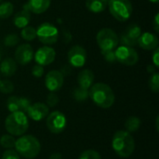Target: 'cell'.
Returning <instances> with one entry per match:
<instances>
[{
	"label": "cell",
	"mask_w": 159,
	"mask_h": 159,
	"mask_svg": "<svg viewBox=\"0 0 159 159\" xmlns=\"http://www.w3.org/2000/svg\"><path fill=\"white\" fill-rule=\"evenodd\" d=\"M89 95L92 102L102 109L111 108L116 101V96L111 87L102 82L93 84L89 89Z\"/></svg>",
	"instance_id": "1"
},
{
	"label": "cell",
	"mask_w": 159,
	"mask_h": 159,
	"mask_svg": "<svg viewBox=\"0 0 159 159\" xmlns=\"http://www.w3.org/2000/svg\"><path fill=\"white\" fill-rule=\"evenodd\" d=\"M112 148L122 158H128L132 156L135 151V141L131 133L127 130H117L113 136Z\"/></svg>",
	"instance_id": "2"
},
{
	"label": "cell",
	"mask_w": 159,
	"mask_h": 159,
	"mask_svg": "<svg viewBox=\"0 0 159 159\" xmlns=\"http://www.w3.org/2000/svg\"><path fill=\"white\" fill-rule=\"evenodd\" d=\"M15 151L25 159L35 158L40 151L41 144L38 139L33 135H21L15 142Z\"/></svg>",
	"instance_id": "3"
},
{
	"label": "cell",
	"mask_w": 159,
	"mask_h": 159,
	"mask_svg": "<svg viewBox=\"0 0 159 159\" xmlns=\"http://www.w3.org/2000/svg\"><path fill=\"white\" fill-rule=\"evenodd\" d=\"M5 128L8 134L12 136H21L29 129L28 116L23 112L10 113L5 120Z\"/></svg>",
	"instance_id": "4"
},
{
	"label": "cell",
	"mask_w": 159,
	"mask_h": 159,
	"mask_svg": "<svg viewBox=\"0 0 159 159\" xmlns=\"http://www.w3.org/2000/svg\"><path fill=\"white\" fill-rule=\"evenodd\" d=\"M107 6L111 15L118 21H127L131 17L133 7L130 0H110Z\"/></svg>",
	"instance_id": "5"
},
{
	"label": "cell",
	"mask_w": 159,
	"mask_h": 159,
	"mask_svg": "<svg viewBox=\"0 0 159 159\" xmlns=\"http://www.w3.org/2000/svg\"><path fill=\"white\" fill-rule=\"evenodd\" d=\"M96 41L102 51L115 50L119 44V37L111 28H102L98 32Z\"/></svg>",
	"instance_id": "6"
},
{
	"label": "cell",
	"mask_w": 159,
	"mask_h": 159,
	"mask_svg": "<svg viewBox=\"0 0 159 159\" xmlns=\"http://www.w3.org/2000/svg\"><path fill=\"white\" fill-rule=\"evenodd\" d=\"M36 37L46 46L53 45L59 39L58 28L50 22H43L36 29Z\"/></svg>",
	"instance_id": "7"
},
{
	"label": "cell",
	"mask_w": 159,
	"mask_h": 159,
	"mask_svg": "<svg viewBox=\"0 0 159 159\" xmlns=\"http://www.w3.org/2000/svg\"><path fill=\"white\" fill-rule=\"evenodd\" d=\"M115 54L116 61L123 65L133 66L139 61V54L131 47L125 45L117 46L115 49Z\"/></svg>",
	"instance_id": "8"
},
{
	"label": "cell",
	"mask_w": 159,
	"mask_h": 159,
	"mask_svg": "<svg viewBox=\"0 0 159 159\" xmlns=\"http://www.w3.org/2000/svg\"><path fill=\"white\" fill-rule=\"evenodd\" d=\"M67 125V119L63 113L60 111H54L48 115L46 120V126L49 132L53 134H60L63 132Z\"/></svg>",
	"instance_id": "9"
},
{
	"label": "cell",
	"mask_w": 159,
	"mask_h": 159,
	"mask_svg": "<svg viewBox=\"0 0 159 159\" xmlns=\"http://www.w3.org/2000/svg\"><path fill=\"white\" fill-rule=\"evenodd\" d=\"M67 59L72 68H81L87 61V50L80 45H75L69 49Z\"/></svg>",
	"instance_id": "10"
},
{
	"label": "cell",
	"mask_w": 159,
	"mask_h": 159,
	"mask_svg": "<svg viewBox=\"0 0 159 159\" xmlns=\"http://www.w3.org/2000/svg\"><path fill=\"white\" fill-rule=\"evenodd\" d=\"M141 34H142L141 27L136 23H131L121 34L119 37V41L122 43V45L133 48L138 45V40Z\"/></svg>",
	"instance_id": "11"
},
{
	"label": "cell",
	"mask_w": 159,
	"mask_h": 159,
	"mask_svg": "<svg viewBox=\"0 0 159 159\" xmlns=\"http://www.w3.org/2000/svg\"><path fill=\"white\" fill-rule=\"evenodd\" d=\"M56 58V51L49 46H43L37 49L34 54L35 62L41 66H47L51 64Z\"/></svg>",
	"instance_id": "12"
},
{
	"label": "cell",
	"mask_w": 159,
	"mask_h": 159,
	"mask_svg": "<svg viewBox=\"0 0 159 159\" xmlns=\"http://www.w3.org/2000/svg\"><path fill=\"white\" fill-rule=\"evenodd\" d=\"M64 83V76L59 70H51L45 76V86L50 92L60 90Z\"/></svg>",
	"instance_id": "13"
},
{
	"label": "cell",
	"mask_w": 159,
	"mask_h": 159,
	"mask_svg": "<svg viewBox=\"0 0 159 159\" xmlns=\"http://www.w3.org/2000/svg\"><path fill=\"white\" fill-rule=\"evenodd\" d=\"M34 51L30 44H21L16 48L14 60L21 65H26L32 61L34 59Z\"/></svg>",
	"instance_id": "14"
},
{
	"label": "cell",
	"mask_w": 159,
	"mask_h": 159,
	"mask_svg": "<svg viewBox=\"0 0 159 159\" xmlns=\"http://www.w3.org/2000/svg\"><path fill=\"white\" fill-rule=\"evenodd\" d=\"M30 105H31V101L26 97L10 96L7 100V108L10 113L18 112V111L26 113Z\"/></svg>",
	"instance_id": "15"
},
{
	"label": "cell",
	"mask_w": 159,
	"mask_h": 159,
	"mask_svg": "<svg viewBox=\"0 0 159 159\" xmlns=\"http://www.w3.org/2000/svg\"><path fill=\"white\" fill-rule=\"evenodd\" d=\"M28 117H30L34 121L43 120L49 114V108L46 103L43 102H34L31 103L29 108L26 111Z\"/></svg>",
	"instance_id": "16"
},
{
	"label": "cell",
	"mask_w": 159,
	"mask_h": 159,
	"mask_svg": "<svg viewBox=\"0 0 159 159\" xmlns=\"http://www.w3.org/2000/svg\"><path fill=\"white\" fill-rule=\"evenodd\" d=\"M158 43L157 35L150 32H145L142 34L138 40V45L140 46V48L145 50H155L158 48Z\"/></svg>",
	"instance_id": "17"
},
{
	"label": "cell",
	"mask_w": 159,
	"mask_h": 159,
	"mask_svg": "<svg viewBox=\"0 0 159 159\" xmlns=\"http://www.w3.org/2000/svg\"><path fill=\"white\" fill-rule=\"evenodd\" d=\"M51 4V0H28L23 6V9L28 10L30 13L41 14L47 11Z\"/></svg>",
	"instance_id": "18"
},
{
	"label": "cell",
	"mask_w": 159,
	"mask_h": 159,
	"mask_svg": "<svg viewBox=\"0 0 159 159\" xmlns=\"http://www.w3.org/2000/svg\"><path fill=\"white\" fill-rule=\"evenodd\" d=\"M94 78H95L94 73L89 69H85L78 74L76 80L80 88L85 89H89L90 87L94 84Z\"/></svg>",
	"instance_id": "19"
},
{
	"label": "cell",
	"mask_w": 159,
	"mask_h": 159,
	"mask_svg": "<svg viewBox=\"0 0 159 159\" xmlns=\"http://www.w3.org/2000/svg\"><path fill=\"white\" fill-rule=\"evenodd\" d=\"M17 71V62L12 58H6L0 63V73L5 77H10Z\"/></svg>",
	"instance_id": "20"
},
{
	"label": "cell",
	"mask_w": 159,
	"mask_h": 159,
	"mask_svg": "<svg viewBox=\"0 0 159 159\" xmlns=\"http://www.w3.org/2000/svg\"><path fill=\"white\" fill-rule=\"evenodd\" d=\"M30 20H31V13L26 9H22L17 12L13 18L14 25L20 29H22L28 26V24L30 23Z\"/></svg>",
	"instance_id": "21"
},
{
	"label": "cell",
	"mask_w": 159,
	"mask_h": 159,
	"mask_svg": "<svg viewBox=\"0 0 159 159\" xmlns=\"http://www.w3.org/2000/svg\"><path fill=\"white\" fill-rule=\"evenodd\" d=\"M106 0H86V7L92 13H101L107 7Z\"/></svg>",
	"instance_id": "22"
},
{
	"label": "cell",
	"mask_w": 159,
	"mask_h": 159,
	"mask_svg": "<svg viewBox=\"0 0 159 159\" xmlns=\"http://www.w3.org/2000/svg\"><path fill=\"white\" fill-rule=\"evenodd\" d=\"M141 119L137 116H129L126 122H125V128H126V130L129 133H132V132H136L140 127H141Z\"/></svg>",
	"instance_id": "23"
},
{
	"label": "cell",
	"mask_w": 159,
	"mask_h": 159,
	"mask_svg": "<svg viewBox=\"0 0 159 159\" xmlns=\"http://www.w3.org/2000/svg\"><path fill=\"white\" fill-rule=\"evenodd\" d=\"M14 11V6L11 2H3L0 4V19L9 18Z\"/></svg>",
	"instance_id": "24"
},
{
	"label": "cell",
	"mask_w": 159,
	"mask_h": 159,
	"mask_svg": "<svg viewBox=\"0 0 159 159\" xmlns=\"http://www.w3.org/2000/svg\"><path fill=\"white\" fill-rule=\"evenodd\" d=\"M73 97L76 102H86L89 98V89H82L80 87L75 88L73 91Z\"/></svg>",
	"instance_id": "25"
},
{
	"label": "cell",
	"mask_w": 159,
	"mask_h": 159,
	"mask_svg": "<svg viewBox=\"0 0 159 159\" xmlns=\"http://www.w3.org/2000/svg\"><path fill=\"white\" fill-rule=\"evenodd\" d=\"M20 36L26 41H33L36 38V29L32 26H26L21 29Z\"/></svg>",
	"instance_id": "26"
},
{
	"label": "cell",
	"mask_w": 159,
	"mask_h": 159,
	"mask_svg": "<svg viewBox=\"0 0 159 159\" xmlns=\"http://www.w3.org/2000/svg\"><path fill=\"white\" fill-rule=\"evenodd\" d=\"M15 138L10 134L2 135L0 138V145L5 149H12L15 146Z\"/></svg>",
	"instance_id": "27"
},
{
	"label": "cell",
	"mask_w": 159,
	"mask_h": 159,
	"mask_svg": "<svg viewBox=\"0 0 159 159\" xmlns=\"http://www.w3.org/2000/svg\"><path fill=\"white\" fill-rule=\"evenodd\" d=\"M149 89L151 91L154 93H158L159 92V74L157 72H155L151 74V76L148 81Z\"/></svg>",
	"instance_id": "28"
},
{
	"label": "cell",
	"mask_w": 159,
	"mask_h": 159,
	"mask_svg": "<svg viewBox=\"0 0 159 159\" xmlns=\"http://www.w3.org/2000/svg\"><path fill=\"white\" fill-rule=\"evenodd\" d=\"M14 91V84L7 79L0 80V92L3 94H10Z\"/></svg>",
	"instance_id": "29"
},
{
	"label": "cell",
	"mask_w": 159,
	"mask_h": 159,
	"mask_svg": "<svg viewBox=\"0 0 159 159\" xmlns=\"http://www.w3.org/2000/svg\"><path fill=\"white\" fill-rule=\"evenodd\" d=\"M19 42H20V37L16 34H8L4 38V44L6 47H9V48L15 47L16 45L19 44Z\"/></svg>",
	"instance_id": "30"
},
{
	"label": "cell",
	"mask_w": 159,
	"mask_h": 159,
	"mask_svg": "<svg viewBox=\"0 0 159 159\" xmlns=\"http://www.w3.org/2000/svg\"><path fill=\"white\" fill-rule=\"evenodd\" d=\"M78 159H102V157L99 152L93 149H89L84 151L80 156Z\"/></svg>",
	"instance_id": "31"
},
{
	"label": "cell",
	"mask_w": 159,
	"mask_h": 159,
	"mask_svg": "<svg viewBox=\"0 0 159 159\" xmlns=\"http://www.w3.org/2000/svg\"><path fill=\"white\" fill-rule=\"evenodd\" d=\"M59 101H60L59 96L55 92L49 91V93L47 95V98H46V104L48 107H54L59 103Z\"/></svg>",
	"instance_id": "32"
},
{
	"label": "cell",
	"mask_w": 159,
	"mask_h": 159,
	"mask_svg": "<svg viewBox=\"0 0 159 159\" xmlns=\"http://www.w3.org/2000/svg\"><path fill=\"white\" fill-rule=\"evenodd\" d=\"M102 54L103 56V59L105 60V61L109 62V63H113L116 62V54H115V50H106V51H102Z\"/></svg>",
	"instance_id": "33"
},
{
	"label": "cell",
	"mask_w": 159,
	"mask_h": 159,
	"mask_svg": "<svg viewBox=\"0 0 159 159\" xmlns=\"http://www.w3.org/2000/svg\"><path fill=\"white\" fill-rule=\"evenodd\" d=\"M2 159H20V155L13 149H7L2 156Z\"/></svg>",
	"instance_id": "34"
},
{
	"label": "cell",
	"mask_w": 159,
	"mask_h": 159,
	"mask_svg": "<svg viewBox=\"0 0 159 159\" xmlns=\"http://www.w3.org/2000/svg\"><path fill=\"white\" fill-rule=\"evenodd\" d=\"M44 73H45L44 67L41 66V65H39V64H36V65H34V66L32 68V75H33L34 77H36V78L42 77L43 75H44Z\"/></svg>",
	"instance_id": "35"
},
{
	"label": "cell",
	"mask_w": 159,
	"mask_h": 159,
	"mask_svg": "<svg viewBox=\"0 0 159 159\" xmlns=\"http://www.w3.org/2000/svg\"><path fill=\"white\" fill-rule=\"evenodd\" d=\"M152 61H153V65L158 69L159 68V48H156L153 55H152Z\"/></svg>",
	"instance_id": "36"
},
{
	"label": "cell",
	"mask_w": 159,
	"mask_h": 159,
	"mask_svg": "<svg viewBox=\"0 0 159 159\" xmlns=\"http://www.w3.org/2000/svg\"><path fill=\"white\" fill-rule=\"evenodd\" d=\"M60 72L62 74L63 76L69 75L71 74V72H72V67H71L69 64H66V65H64L63 67H61V69L60 70Z\"/></svg>",
	"instance_id": "37"
},
{
	"label": "cell",
	"mask_w": 159,
	"mask_h": 159,
	"mask_svg": "<svg viewBox=\"0 0 159 159\" xmlns=\"http://www.w3.org/2000/svg\"><path fill=\"white\" fill-rule=\"evenodd\" d=\"M159 14L158 13H157L156 14V16H155V18H154V21H153V28H154V30L157 32V33H158L159 32Z\"/></svg>",
	"instance_id": "38"
},
{
	"label": "cell",
	"mask_w": 159,
	"mask_h": 159,
	"mask_svg": "<svg viewBox=\"0 0 159 159\" xmlns=\"http://www.w3.org/2000/svg\"><path fill=\"white\" fill-rule=\"evenodd\" d=\"M49 159H62V156H61V154L56 152V153H53L50 155Z\"/></svg>",
	"instance_id": "39"
},
{
	"label": "cell",
	"mask_w": 159,
	"mask_h": 159,
	"mask_svg": "<svg viewBox=\"0 0 159 159\" xmlns=\"http://www.w3.org/2000/svg\"><path fill=\"white\" fill-rule=\"evenodd\" d=\"M147 72H148L149 74H153V73L157 72V68H156L153 64H149V65L147 66Z\"/></svg>",
	"instance_id": "40"
},
{
	"label": "cell",
	"mask_w": 159,
	"mask_h": 159,
	"mask_svg": "<svg viewBox=\"0 0 159 159\" xmlns=\"http://www.w3.org/2000/svg\"><path fill=\"white\" fill-rule=\"evenodd\" d=\"M158 121H159V117L158 116H157V118H156V129H157V131H158L159 130Z\"/></svg>",
	"instance_id": "41"
},
{
	"label": "cell",
	"mask_w": 159,
	"mask_h": 159,
	"mask_svg": "<svg viewBox=\"0 0 159 159\" xmlns=\"http://www.w3.org/2000/svg\"><path fill=\"white\" fill-rule=\"evenodd\" d=\"M151 3H154V4H157L158 3V0H149Z\"/></svg>",
	"instance_id": "42"
},
{
	"label": "cell",
	"mask_w": 159,
	"mask_h": 159,
	"mask_svg": "<svg viewBox=\"0 0 159 159\" xmlns=\"http://www.w3.org/2000/svg\"><path fill=\"white\" fill-rule=\"evenodd\" d=\"M0 61H1V53H0Z\"/></svg>",
	"instance_id": "43"
},
{
	"label": "cell",
	"mask_w": 159,
	"mask_h": 159,
	"mask_svg": "<svg viewBox=\"0 0 159 159\" xmlns=\"http://www.w3.org/2000/svg\"><path fill=\"white\" fill-rule=\"evenodd\" d=\"M106 1H107V3H108V2H109V1H110V0H106Z\"/></svg>",
	"instance_id": "44"
},
{
	"label": "cell",
	"mask_w": 159,
	"mask_h": 159,
	"mask_svg": "<svg viewBox=\"0 0 159 159\" xmlns=\"http://www.w3.org/2000/svg\"><path fill=\"white\" fill-rule=\"evenodd\" d=\"M1 2H2V0H0V3H1Z\"/></svg>",
	"instance_id": "45"
}]
</instances>
